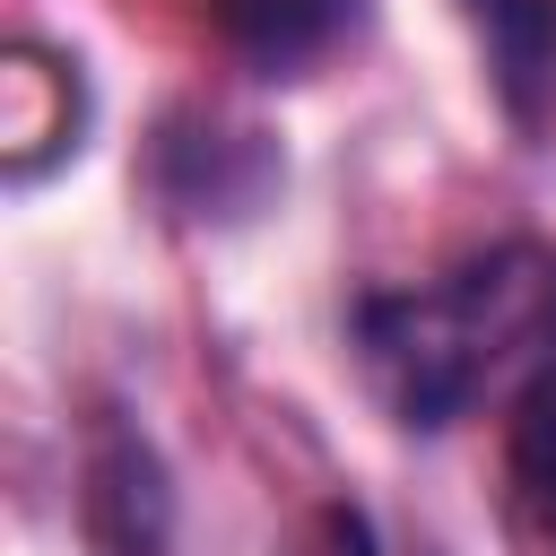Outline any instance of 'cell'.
Segmentation results:
<instances>
[{
  "instance_id": "obj_3",
  "label": "cell",
  "mask_w": 556,
  "mask_h": 556,
  "mask_svg": "<svg viewBox=\"0 0 556 556\" xmlns=\"http://www.w3.org/2000/svg\"><path fill=\"white\" fill-rule=\"evenodd\" d=\"M156 182L182 217H252L278 182V148L261 130H226V122H165L156 130Z\"/></svg>"
},
{
  "instance_id": "obj_1",
  "label": "cell",
  "mask_w": 556,
  "mask_h": 556,
  "mask_svg": "<svg viewBox=\"0 0 556 556\" xmlns=\"http://www.w3.org/2000/svg\"><path fill=\"white\" fill-rule=\"evenodd\" d=\"M348 348L400 426L443 434L486 391H521L556 365V243H495L434 287L356 295Z\"/></svg>"
},
{
  "instance_id": "obj_5",
  "label": "cell",
  "mask_w": 556,
  "mask_h": 556,
  "mask_svg": "<svg viewBox=\"0 0 556 556\" xmlns=\"http://www.w3.org/2000/svg\"><path fill=\"white\" fill-rule=\"evenodd\" d=\"M217 9V35H226V52L243 61V70H261V78H304V70H321L339 43H356L365 35V17H374V0H208Z\"/></svg>"
},
{
  "instance_id": "obj_6",
  "label": "cell",
  "mask_w": 556,
  "mask_h": 556,
  "mask_svg": "<svg viewBox=\"0 0 556 556\" xmlns=\"http://www.w3.org/2000/svg\"><path fill=\"white\" fill-rule=\"evenodd\" d=\"M504 486H513V513L556 547V365L513 391V417H504Z\"/></svg>"
},
{
  "instance_id": "obj_2",
  "label": "cell",
  "mask_w": 556,
  "mask_h": 556,
  "mask_svg": "<svg viewBox=\"0 0 556 556\" xmlns=\"http://www.w3.org/2000/svg\"><path fill=\"white\" fill-rule=\"evenodd\" d=\"M78 521L104 556H174V478L156 443L122 417L96 408L78 443Z\"/></svg>"
},
{
  "instance_id": "obj_4",
  "label": "cell",
  "mask_w": 556,
  "mask_h": 556,
  "mask_svg": "<svg viewBox=\"0 0 556 556\" xmlns=\"http://www.w3.org/2000/svg\"><path fill=\"white\" fill-rule=\"evenodd\" d=\"M0 139H9V182H35L43 165L78 156V139H87L78 61H61L43 43H17L9 70H0Z\"/></svg>"
}]
</instances>
